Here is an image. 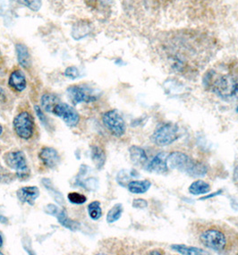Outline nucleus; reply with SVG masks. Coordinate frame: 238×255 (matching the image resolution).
Masks as SVG:
<instances>
[{
  "instance_id": "423d86ee",
  "label": "nucleus",
  "mask_w": 238,
  "mask_h": 255,
  "mask_svg": "<svg viewBox=\"0 0 238 255\" xmlns=\"http://www.w3.org/2000/svg\"><path fill=\"white\" fill-rule=\"evenodd\" d=\"M14 132L19 138L29 140L34 134L35 123L33 116L27 111H23L15 116L13 121Z\"/></svg>"
},
{
  "instance_id": "39448f33",
  "label": "nucleus",
  "mask_w": 238,
  "mask_h": 255,
  "mask_svg": "<svg viewBox=\"0 0 238 255\" xmlns=\"http://www.w3.org/2000/svg\"><path fill=\"white\" fill-rule=\"evenodd\" d=\"M67 95L74 106L81 103L94 102L99 97V92L88 85L69 86Z\"/></svg>"
},
{
  "instance_id": "393cba45",
  "label": "nucleus",
  "mask_w": 238,
  "mask_h": 255,
  "mask_svg": "<svg viewBox=\"0 0 238 255\" xmlns=\"http://www.w3.org/2000/svg\"><path fill=\"white\" fill-rule=\"evenodd\" d=\"M89 32H90V30H89V27L86 23H84V22L81 23V24L77 23V25L73 28V38L77 40H81L82 38H84L88 35Z\"/></svg>"
},
{
  "instance_id": "4c0bfd02",
  "label": "nucleus",
  "mask_w": 238,
  "mask_h": 255,
  "mask_svg": "<svg viewBox=\"0 0 238 255\" xmlns=\"http://www.w3.org/2000/svg\"></svg>"
},
{
  "instance_id": "c756f323",
  "label": "nucleus",
  "mask_w": 238,
  "mask_h": 255,
  "mask_svg": "<svg viewBox=\"0 0 238 255\" xmlns=\"http://www.w3.org/2000/svg\"><path fill=\"white\" fill-rule=\"evenodd\" d=\"M34 110H35V113H36V116H38V118L41 121V125H43L44 127H46L47 129H49V127H50V122L48 120V118H47L45 114L42 111L41 107H39V106H35V107H34Z\"/></svg>"
},
{
  "instance_id": "b1692460",
  "label": "nucleus",
  "mask_w": 238,
  "mask_h": 255,
  "mask_svg": "<svg viewBox=\"0 0 238 255\" xmlns=\"http://www.w3.org/2000/svg\"><path fill=\"white\" fill-rule=\"evenodd\" d=\"M88 214L89 217L92 220H98L102 216V210H101V204L99 201H94L90 202L88 205Z\"/></svg>"
},
{
  "instance_id": "f257e3e1",
  "label": "nucleus",
  "mask_w": 238,
  "mask_h": 255,
  "mask_svg": "<svg viewBox=\"0 0 238 255\" xmlns=\"http://www.w3.org/2000/svg\"><path fill=\"white\" fill-rule=\"evenodd\" d=\"M196 235L202 246L218 253H232L238 248V235L232 228L221 224L201 223L196 226Z\"/></svg>"
},
{
  "instance_id": "c9c22d12",
  "label": "nucleus",
  "mask_w": 238,
  "mask_h": 255,
  "mask_svg": "<svg viewBox=\"0 0 238 255\" xmlns=\"http://www.w3.org/2000/svg\"><path fill=\"white\" fill-rule=\"evenodd\" d=\"M3 134V127H2V125H0V136L2 135Z\"/></svg>"
},
{
  "instance_id": "bb28decb",
  "label": "nucleus",
  "mask_w": 238,
  "mask_h": 255,
  "mask_svg": "<svg viewBox=\"0 0 238 255\" xmlns=\"http://www.w3.org/2000/svg\"><path fill=\"white\" fill-rule=\"evenodd\" d=\"M77 184L78 185H81V187L84 188L88 191H95L97 190L98 188V180L96 178H90L85 179V180H81V179H77Z\"/></svg>"
},
{
  "instance_id": "9d476101",
  "label": "nucleus",
  "mask_w": 238,
  "mask_h": 255,
  "mask_svg": "<svg viewBox=\"0 0 238 255\" xmlns=\"http://www.w3.org/2000/svg\"><path fill=\"white\" fill-rule=\"evenodd\" d=\"M39 158L43 165L53 170L60 163V156L57 150L52 147H43L39 153Z\"/></svg>"
},
{
  "instance_id": "7c9ffc66",
  "label": "nucleus",
  "mask_w": 238,
  "mask_h": 255,
  "mask_svg": "<svg viewBox=\"0 0 238 255\" xmlns=\"http://www.w3.org/2000/svg\"><path fill=\"white\" fill-rule=\"evenodd\" d=\"M117 181L122 186H126L130 182L129 181V175L126 170L120 171L117 176Z\"/></svg>"
},
{
  "instance_id": "412c9836",
  "label": "nucleus",
  "mask_w": 238,
  "mask_h": 255,
  "mask_svg": "<svg viewBox=\"0 0 238 255\" xmlns=\"http://www.w3.org/2000/svg\"><path fill=\"white\" fill-rule=\"evenodd\" d=\"M211 189V185L209 183L202 180H196L189 186V192L193 195H201L210 192Z\"/></svg>"
},
{
  "instance_id": "e433bc0d",
  "label": "nucleus",
  "mask_w": 238,
  "mask_h": 255,
  "mask_svg": "<svg viewBox=\"0 0 238 255\" xmlns=\"http://www.w3.org/2000/svg\"><path fill=\"white\" fill-rule=\"evenodd\" d=\"M97 1H100V2H104V1H107V0H97Z\"/></svg>"
},
{
  "instance_id": "4be33fe9",
  "label": "nucleus",
  "mask_w": 238,
  "mask_h": 255,
  "mask_svg": "<svg viewBox=\"0 0 238 255\" xmlns=\"http://www.w3.org/2000/svg\"><path fill=\"white\" fill-rule=\"evenodd\" d=\"M171 249L185 255H204L205 253L202 249L197 248V247H193V246H184V245H173L171 246Z\"/></svg>"
},
{
  "instance_id": "0eeeda50",
  "label": "nucleus",
  "mask_w": 238,
  "mask_h": 255,
  "mask_svg": "<svg viewBox=\"0 0 238 255\" xmlns=\"http://www.w3.org/2000/svg\"><path fill=\"white\" fill-rule=\"evenodd\" d=\"M102 122H103L104 126L114 136L122 137L124 134H126V122L124 120L123 116L120 115V113L116 109H112L104 113L102 116Z\"/></svg>"
},
{
  "instance_id": "ddd939ff",
  "label": "nucleus",
  "mask_w": 238,
  "mask_h": 255,
  "mask_svg": "<svg viewBox=\"0 0 238 255\" xmlns=\"http://www.w3.org/2000/svg\"><path fill=\"white\" fill-rule=\"evenodd\" d=\"M8 85L10 88L17 91V92H22L24 89H26L27 86V81L25 75L23 74V71L21 70H15L12 72L8 79Z\"/></svg>"
},
{
  "instance_id": "20e7f679",
  "label": "nucleus",
  "mask_w": 238,
  "mask_h": 255,
  "mask_svg": "<svg viewBox=\"0 0 238 255\" xmlns=\"http://www.w3.org/2000/svg\"><path fill=\"white\" fill-rule=\"evenodd\" d=\"M5 165L15 171L17 178L26 180L30 177L31 170L28 166L27 160L24 152L22 151L5 152L3 155Z\"/></svg>"
},
{
  "instance_id": "f8f14e48",
  "label": "nucleus",
  "mask_w": 238,
  "mask_h": 255,
  "mask_svg": "<svg viewBox=\"0 0 238 255\" xmlns=\"http://www.w3.org/2000/svg\"><path fill=\"white\" fill-rule=\"evenodd\" d=\"M167 154L166 152H159L153 158L152 161L147 165L146 170L151 172H155L159 174H165L167 172V163H166Z\"/></svg>"
},
{
  "instance_id": "1a4fd4ad",
  "label": "nucleus",
  "mask_w": 238,
  "mask_h": 255,
  "mask_svg": "<svg viewBox=\"0 0 238 255\" xmlns=\"http://www.w3.org/2000/svg\"><path fill=\"white\" fill-rule=\"evenodd\" d=\"M52 114L59 116L69 127H76L80 121V116L75 107L68 103L59 101L52 111Z\"/></svg>"
},
{
  "instance_id": "c85d7f7f",
  "label": "nucleus",
  "mask_w": 238,
  "mask_h": 255,
  "mask_svg": "<svg viewBox=\"0 0 238 255\" xmlns=\"http://www.w3.org/2000/svg\"><path fill=\"white\" fill-rule=\"evenodd\" d=\"M64 76L68 78H70L72 80H76L77 78L81 77V72L79 70V68L75 66L72 67H68L65 72H64Z\"/></svg>"
},
{
  "instance_id": "2eb2a0df",
  "label": "nucleus",
  "mask_w": 238,
  "mask_h": 255,
  "mask_svg": "<svg viewBox=\"0 0 238 255\" xmlns=\"http://www.w3.org/2000/svg\"><path fill=\"white\" fill-rule=\"evenodd\" d=\"M41 183L44 185L46 190L49 192L50 196L54 199V201L58 204L61 206L65 204V199H64L63 194L60 192L58 188H56L54 183L50 178H42Z\"/></svg>"
},
{
  "instance_id": "72a5a7b5",
  "label": "nucleus",
  "mask_w": 238,
  "mask_h": 255,
  "mask_svg": "<svg viewBox=\"0 0 238 255\" xmlns=\"http://www.w3.org/2000/svg\"><path fill=\"white\" fill-rule=\"evenodd\" d=\"M7 222L8 219H6L4 215L0 214V223L7 224Z\"/></svg>"
},
{
  "instance_id": "cd10ccee",
  "label": "nucleus",
  "mask_w": 238,
  "mask_h": 255,
  "mask_svg": "<svg viewBox=\"0 0 238 255\" xmlns=\"http://www.w3.org/2000/svg\"><path fill=\"white\" fill-rule=\"evenodd\" d=\"M68 199L71 203L77 205H81L87 201V197L85 195L77 192H69L68 194Z\"/></svg>"
},
{
  "instance_id": "5701e85b",
  "label": "nucleus",
  "mask_w": 238,
  "mask_h": 255,
  "mask_svg": "<svg viewBox=\"0 0 238 255\" xmlns=\"http://www.w3.org/2000/svg\"><path fill=\"white\" fill-rule=\"evenodd\" d=\"M124 211V208L121 203H117L113 206L110 210H108L107 214V222L109 224L114 223L121 218L122 213Z\"/></svg>"
},
{
  "instance_id": "a878e982",
  "label": "nucleus",
  "mask_w": 238,
  "mask_h": 255,
  "mask_svg": "<svg viewBox=\"0 0 238 255\" xmlns=\"http://www.w3.org/2000/svg\"><path fill=\"white\" fill-rule=\"evenodd\" d=\"M19 4L32 10L33 12H38L42 6L41 0H11Z\"/></svg>"
},
{
  "instance_id": "2f4dec72",
  "label": "nucleus",
  "mask_w": 238,
  "mask_h": 255,
  "mask_svg": "<svg viewBox=\"0 0 238 255\" xmlns=\"http://www.w3.org/2000/svg\"><path fill=\"white\" fill-rule=\"evenodd\" d=\"M60 209L55 204H48L44 207V212L46 214L51 215L53 217H57L60 212Z\"/></svg>"
},
{
  "instance_id": "aec40b11",
  "label": "nucleus",
  "mask_w": 238,
  "mask_h": 255,
  "mask_svg": "<svg viewBox=\"0 0 238 255\" xmlns=\"http://www.w3.org/2000/svg\"><path fill=\"white\" fill-rule=\"evenodd\" d=\"M61 101L60 98L53 93H46L42 95L41 99V107L48 113L52 114L55 106Z\"/></svg>"
},
{
  "instance_id": "9b49d317",
  "label": "nucleus",
  "mask_w": 238,
  "mask_h": 255,
  "mask_svg": "<svg viewBox=\"0 0 238 255\" xmlns=\"http://www.w3.org/2000/svg\"><path fill=\"white\" fill-rule=\"evenodd\" d=\"M17 199L23 203L34 205L37 198L40 196V189L37 186H24L19 188L16 192Z\"/></svg>"
},
{
  "instance_id": "f704fd0d",
  "label": "nucleus",
  "mask_w": 238,
  "mask_h": 255,
  "mask_svg": "<svg viewBox=\"0 0 238 255\" xmlns=\"http://www.w3.org/2000/svg\"><path fill=\"white\" fill-rule=\"evenodd\" d=\"M3 237H2V236H1V235H0V247H1V246H3Z\"/></svg>"
},
{
  "instance_id": "4468645a",
  "label": "nucleus",
  "mask_w": 238,
  "mask_h": 255,
  "mask_svg": "<svg viewBox=\"0 0 238 255\" xmlns=\"http://www.w3.org/2000/svg\"><path fill=\"white\" fill-rule=\"evenodd\" d=\"M15 51L20 67H23L24 69L30 68L32 66V58L27 46L23 43H17L15 45Z\"/></svg>"
},
{
  "instance_id": "f3484780",
  "label": "nucleus",
  "mask_w": 238,
  "mask_h": 255,
  "mask_svg": "<svg viewBox=\"0 0 238 255\" xmlns=\"http://www.w3.org/2000/svg\"><path fill=\"white\" fill-rule=\"evenodd\" d=\"M56 218L58 219L61 226H63L64 228H68L71 231H77L81 228V225L79 222L75 221L68 217V212L65 209L60 210V212Z\"/></svg>"
},
{
  "instance_id": "dca6fc26",
  "label": "nucleus",
  "mask_w": 238,
  "mask_h": 255,
  "mask_svg": "<svg viewBox=\"0 0 238 255\" xmlns=\"http://www.w3.org/2000/svg\"><path fill=\"white\" fill-rule=\"evenodd\" d=\"M129 153H130V160L135 166L145 165L147 162V155L144 149L138 146H131L129 148Z\"/></svg>"
},
{
  "instance_id": "6e6552de",
  "label": "nucleus",
  "mask_w": 238,
  "mask_h": 255,
  "mask_svg": "<svg viewBox=\"0 0 238 255\" xmlns=\"http://www.w3.org/2000/svg\"><path fill=\"white\" fill-rule=\"evenodd\" d=\"M178 138V128L172 123L160 125L153 134V143L158 146H166L174 143Z\"/></svg>"
},
{
  "instance_id": "a211bd4d",
  "label": "nucleus",
  "mask_w": 238,
  "mask_h": 255,
  "mask_svg": "<svg viewBox=\"0 0 238 255\" xmlns=\"http://www.w3.org/2000/svg\"><path fill=\"white\" fill-rule=\"evenodd\" d=\"M90 158H91V161L93 162L95 167L98 170L103 169L104 165L106 163V160H107L103 149H101L97 145L92 146L90 150Z\"/></svg>"
},
{
  "instance_id": "473e14b6",
  "label": "nucleus",
  "mask_w": 238,
  "mask_h": 255,
  "mask_svg": "<svg viewBox=\"0 0 238 255\" xmlns=\"http://www.w3.org/2000/svg\"><path fill=\"white\" fill-rule=\"evenodd\" d=\"M148 206V202L144 199H135L133 201V207L136 209H144Z\"/></svg>"
},
{
  "instance_id": "7ed1b4c3",
  "label": "nucleus",
  "mask_w": 238,
  "mask_h": 255,
  "mask_svg": "<svg viewBox=\"0 0 238 255\" xmlns=\"http://www.w3.org/2000/svg\"><path fill=\"white\" fill-rule=\"evenodd\" d=\"M212 90L227 101L238 100V76L231 74L220 76L212 84Z\"/></svg>"
},
{
  "instance_id": "f03ea898",
  "label": "nucleus",
  "mask_w": 238,
  "mask_h": 255,
  "mask_svg": "<svg viewBox=\"0 0 238 255\" xmlns=\"http://www.w3.org/2000/svg\"><path fill=\"white\" fill-rule=\"evenodd\" d=\"M166 163L168 168L184 172L194 177L203 176L207 173L206 166L193 161L184 152H171L167 155Z\"/></svg>"
},
{
  "instance_id": "6ab92c4d",
  "label": "nucleus",
  "mask_w": 238,
  "mask_h": 255,
  "mask_svg": "<svg viewBox=\"0 0 238 255\" xmlns=\"http://www.w3.org/2000/svg\"><path fill=\"white\" fill-rule=\"evenodd\" d=\"M152 186V183L149 180H134L127 184L129 192L135 194L145 193Z\"/></svg>"
}]
</instances>
